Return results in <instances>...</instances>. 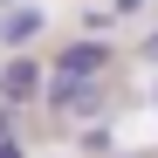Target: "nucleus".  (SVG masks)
Here are the masks:
<instances>
[{"label": "nucleus", "mask_w": 158, "mask_h": 158, "mask_svg": "<svg viewBox=\"0 0 158 158\" xmlns=\"http://www.w3.org/2000/svg\"><path fill=\"white\" fill-rule=\"evenodd\" d=\"M144 55H158V35H151V41H144Z\"/></svg>", "instance_id": "0eeeda50"}, {"label": "nucleus", "mask_w": 158, "mask_h": 158, "mask_svg": "<svg viewBox=\"0 0 158 158\" xmlns=\"http://www.w3.org/2000/svg\"><path fill=\"white\" fill-rule=\"evenodd\" d=\"M0 138H7V103H0Z\"/></svg>", "instance_id": "423d86ee"}, {"label": "nucleus", "mask_w": 158, "mask_h": 158, "mask_svg": "<svg viewBox=\"0 0 158 158\" xmlns=\"http://www.w3.org/2000/svg\"><path fill=\"white\" fill-rule=\"evenodd\" d=\"M28 35H41V7H21V14H7V21H0V41H28Z\"/></svg>", "instance_id": "20e7f679"}, {"label": "nucleus", "mask_w": 158, "mask_h": 158, "mask_svg": "<svg viewBox=\"0 0 158 158\" xmlns=\"http://www.w3.org/2000/svg\"><path fill=\"white\" fill-rule=\"evenodd\" d=\"M48 103H55L62 117H89V110H103L96 83H83V76H55V83H48Z\"/></svg>", "instance_id": "f03ea898"}, {"label": "nucleus", "mask_w": 158, "mask_h": 158, "mask_svg": "<svg viewBox=\"0 0 158 158\" xmlns=\"http://www.w3.org/2000/svg\"><path fill=\"white\" fill-rule=\"evenodd\" d=\"M103 69H110V48L89 41V35H83V41H69L62 55H55V76H83V83H96Z\"/></svg>", "instance_id": "f257e3e1"}, {"label": "nucleus", "mask_w": 158, "mask_h": 158, "mask_svg": "<svg viewBox=\"0 0 158 158\" xmlns=\"http://www.w3.org/2000/svg\"><path fill=\"white\" fill-rule=\"evenodd\" d=\"M0 158H21V144H14V138H0Z\"/></svg>", "instance_id": "39448f33"}, {"label": "nucleus", "mask_w": 158, "mask_h": 158, "mask_svg": "<svg viewBox=\"0 0 158 158\" xmlns=\"http://www.w3.org/2000/svg\"><path fill=\"white\" fill-rule=\"evenodd\" d=\"M35 89H41V62H35V55H14L7 69H0V96H7V103L35 96Z\"/></svg>", "instance_id": "7ed1b4c3"}]
</instances>
